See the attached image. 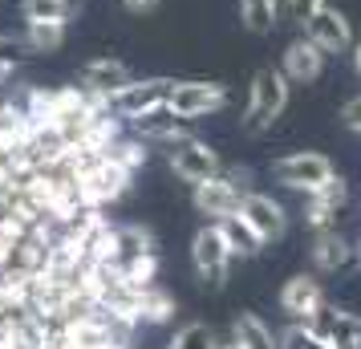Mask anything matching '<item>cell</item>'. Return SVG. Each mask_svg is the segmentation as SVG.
<instances>
[{
	"mask_svg": "<svg viewBox=\"0 0 361 349\" xmlns=\"http://www.w3.org/2000/svg\"><path fill=\"white\" fill-rule=\"evenodd\" d=\"M280 0H240V17L252 33H272L280 25Z\"/></svg>",
	"mask_w": 361,
	"mask_h": 349,
	"instance_id": "20",
	"label": "cell"
},
{
	"mask_svg": "<svg viewBox=\"0 0 361 349\" xmlns=\"http://www.w3.org/2000/svg\"><path fill=\"white\" fill-rule=\"evenodd\" d=\"M329 0H284V13L296 20V25H305V20L317 13V8H325Z\"/></svg>",
	"mask_w": 361,
	"mask_h": 349,
	"instance_id": "27",
	"label": "cell"
},
{
	"mask_svg": "<svg viewBox=\"0 0 361 349\" xmlns=\"http://www.w3.org/2000/svg\"><path fill=\"white\" fill-rule=\"evenodd\" d=\"M82 90H90V94H102V98H110L114 90H122V85L134 82V73L122 61H114V57H98V61H90V66L82 69Z\"/></svg>",
	"mask_w": 361,
	"mask_h": 349,
	"instance_id": "15",
	"label": "cell"
},
{
	"mask_svg": "<svg viewBox=\"0 0 361 349\" xmlns=\"http://www.w3.org/2000/svg\"><path fill=\"white\" fill-rule=\"evenodd\" d=\"M122 4H126L130 13H150V8H154L159 0H122Z\"/></svg>",
	"mask_w": 361,
	"mask_h": 349,
	"instance_id": "29",
	"label": "cell"
},
{
	"mask_svg": "<svg viewBox=\"0 0 361 349\" xmlns=\"http://www.w3.org/2000/svg\"><path fill=\"white\" fill-rule=\"evenodd\" d=\"M280 73H284L288 82H300V85L317 82V78L325 73V49L312 45L309 37H296L293 45L284 49V66H280Z\"/></svg>",
	"mask_w": 361,
	"mask_h": 349,
	"instance_id": "13",
	"label": "cell"
},
{
	"mask_svg": "<svg viewBox=\"0 0 361 349\" xmlns=\"http://www.w3.org/2000/svg\"><path fill=\"white\" fill-rule=\"evenodd\" d=\"M309 325L321 333L333 349H361V317L345 313V309H325V305H321V313L312 317Z\"/></svg>",
	"mask_w": 361,
	"mask_h": 349,
	"instance_id": "12",
	"label": "cell"
},
{
	"mask_svg": "<svg viewBox=\"0 0 361 349\" xmlns=\"http://www.w3.org/2000/svg\"><path fill=\"white\" fill-rule=\"evenodd\" d=\"M134 122V134L142 138V142H183V138H191V130H187V118H179L171 106H154V110H147V114L130 118Z\"/></svg>",
	"mask_w": 361,
	"mask_h": 349,
	"instance_id": "11",
	"label": "cell"
},
{
	"mask_svg": "<svg viewBox=\"0 0 361 349\" xmlns=\"http://www.w3.org/2000/svg\"><path fill=\"white\" fill-rule=\"evenodd\" d=\"M345 200H349V187H345V179L341 175H333L329 183H321L317 191H309V203H317V207H325V212H341L345 207Z\"/></svg>",
	"mask_w": 361,
	"mask_h": 349,
	"instance_id": "24",
	"label": "cell"
},
{
	"mask_svg": "<svg viewBox=\"0 0 361 349\" xmlns=\"http://www.w3.org/2000/svg\"><path fill=\"white\" fill-rule=\"evenodd\" d=\"M341 122L349 126V130L361 134V94H357V98H349V102L341 106Z\"/></svg>",
	"mask_w": 361,
	"mask_h": 349,
	"instance_id": "28",
	"label": "cell"
},
{
	"mask_svg": "<svg viewBox=\"0 0 361 349\" xmlns=\"http://www.w3.org/2000/svg\"><path fill=\"white\" fill-rule=\"evenodd\" d=\"M171 171L179 175L183 183H203V179L219 175V154L207 142H199V138H183L171 150Z\"/></svg>",
	"mask_w": 361,
	"mask_h": 349,
	"instance_id": "9",
	"label": "cell"
},
{
	"mask_svg": "<svg viewBox=\"0 0 361 349\" xmlns=\"http://www.w3.org/2000/svg\"><path fill=\"white\" fill-rule=\"evenodd\" d=\"M20 49H25V45H20L17 37H0V82H4V78H8V73L17 69Z\"/></svg>",
	"mask_w": 361,
	"mask_h": 349,
	"instance_id": "26",
	"label": "cell"
},
{
	"mask_svg": "<svg viewBox=\"0 0 361 349\" xmlns=\"http://www.w3.org/2000/svg\"><path fill=\"white\" fill-rule=\"evenodd\" d=\"M231 337H235L244 349H280V341L272 337V329H268L256 313H240V317H235Z\"/></svg>",
	"mask_w": 361,
	"mask_h": 349,
	"instance_id": "18",
	"label": "cell"
},
{
	"mask_svg": "<svg viewBox=\"0 0 361 349\" xmlns=\"http://www.w3.org/2000/svg\"><path fill=\"white\" fill-rule=\"evenodd\" d=\"M321 305H325V293H321V284L312 276H293L280 288V309L288 317H296V321H312L321 313Z\"/></svg>",
	"mask_w": 361,
	"mask_h": 349,
	"instance_id": "14",
	"label": "cell"
},
{
	"mask_svg": "<svg viewBox=\"0 0 361 349\" xmlns=\"http://www.w3.org/2000/svg\"><path fill=\"white\" fill-rule=\"evenodd\" d=\"M20 45H25V49H33V53L61 49V45H66V25H57V20H29Z\"/></svg>",
	"mask_w": 361,
	"mask_h": 349,
	"instance_id": "19",
	"label": "cell"
},
{
	"mask_svg": "<svg viewBox=\"0 0 361 349\" xmlns=\"http://www.w3.org/2000/svg\"><path fill=\"white\" fill-rule=\"evenodd\" d=\"M349 256H353V248H349V244H345V240L333 232V228L317 232V244H312V260H317V268H325V272H337V268L349 264Z\"/></svg>",
	"mask_w": 361,
	"mask_h": 349,
	"instance_id": "17",
	"label": "cell"
},
{
	"mask_svg": "<svg viewBox=\"0 0 361 349\" xmlns=\"http://www.w3.org/2000/svg\"><path fill=\"white\" fill-rule=\"evenodd\" d=\"M219 349H244V345H240V341H235V337H231V341H224V345H219Z\"/></svg>",
	"mask_w": 361,
	"mask_h": 349,
	"instance_id": "31",
	"label": "cell"
},
{
	"mask_svg": "<svg viewBox=\"0 0 361 349\" xmlns=\"http://www.w3.org/2000/svg\"><path fill=\"white\" fill-rule=\"evenodd\" d=\"M106 159H110V163H118L122 166V171H138V166L147 163V150H142V138H122V134H118L114 142H110V150H106Z\"/></svg>",
	"mask_w": 361,
	"mask_h": 349,
	"instance_id": "22",
	"label": "cell"
},
{
	"mask_svg": "<svg viewBox=\"0 0 361 349\" xmlns=\"http://www.w3.org/2000/svg\"><path fill=\"white\" fill-rule=\"evenodd\" d=\"M288 90L293 82L280 73V69L264 66L256 69V78H252V94H247V110H244V130L247 134H264L280 114H284V106H288Z\"/></svg>",
	"mask_w": 361,
	"mask_h": 349,
	"instance_id": "1",
	"label": "cell"
},
{
	"mask_svg": "<svg viewBox=\"0 0 361 349\" xmlns=\"http://www.w3.org/2000/svg\"><path fill=\"white\" fill-rule=\"evenodd\" d=\"M240 200H244V187L235 183L231 175H212V179H203V183H195V212L207 219H228L240 212Z\"/></svg>",
	"mask_w": 361,
	"mask_h": 349,
	"instance_id": "7",
	"label": "cell"
},
{
	"mask_svg": "<svg viewBox=\"0 0 361 349\" xmlns=\"http://www.w3.org/2000/svg\"><path fill=\"white\" fill-rule=\"evenodd\" d=\"M166 349H219V341H215L212 325L191 321V325H183V329L171 337V345H166Z\"/></svg>",
	"mask_w": 361,
	"mask_h": 349,
	"instance_id": "23",
	"label": "cell"
},
{
	"mask_svg": "<svg viewBox=\"0 0 361 349\" xmlns=\"http://www.w3.org/2000/svg\"><path fill=\"white\" fill-rule=\"evenodd\" d=\"M305 37H309L312 45H321L325 53H349L353 49V29H349V20H345L341 8H317L309 20H305Z\"/></svg>",
	"mask_w": 361,
	"mask_h": 349,
	"instance_id": "8",
	"label": "cell"
},
{
	"mask_svg": "<svg viewBox=\"0 0 361 349\" xmlns=\"http://www.w3.org/2000/svg\"><path fill=\"white\" fill-rule=\"evenodd\" d=\"M349 53H353V69H357V78H361V41H353V49Z\"/></svg>",
	"mask_w": 361,
	"mask_h": 349,
	"instance_id": "30",
	"label": "cell"
},
{
	"mask_svg": "<svg viewBox=\"0 0 361 349\" xmlns=\"http://www.w3.org/2000/svg\"><path fill=\"white\" fill-rule=\"evenodd\" d=\"M280 345H284V349H333L321 333L312 329L309 321H305V325H293V329L280 337Z\"/></svg>",
	"mask_w": 361,
	"mask_h": 349,
	"instance_id": "25",
	"label": "cell"
},
{
	"mask_svg": "<svg viewBox=\"0 0 361 349\" xmlns=\"http://www.w3.org/2000/svg\"><path fill=\"white\" fill-rule=\"evenodd\" d=\"M166 106L175 110L179 118H207V114H219L228 106V85L219 82H175Z\"/></svg>",
	"mask_w": 361,
	"mask_h": 349,
	"instance_id": "5",
	"label": "cell"
},
{
	"mask_svg": "<svg viewBox=\"0 0 361 349\" xmlns=\"http://www.w3.org/2000/svg\"><path fill=\"white\" fill-rule=\"evenodd\" d=\"M219 232H224V240H228V252L231 256H256V252L264 248V240L252 228H247V219L235 212V216L219 219Z\"/></svg>",
	"mask_w": 361,
	"mask_h": 349,
	"instance_id": "16",
	"label": "cell"
},
{
	"mask_svg": "<svg viewBox=\"0 0 361 349\" xmlns=\"http://www.w3.org/2000/svg\"><path fill=\"white\" fill-rule=\"evenodd\" d=\"M20 13H25V25L29 20H57V25H66L78 13V4L73 0H20Z\"/></svg>",
	"mask_w": 361,
	"mask_h": 349,
	"instance_id": "21",
	"label": "cell"
},
{
	"mask_svg": "<svg viewBox=\"0 0 361 349\" xmlns=\"http://www.w3.org/2000/svg\"><path fill=\"white\" fill-rule=\"evenodd\" d=\"M171 90H175V82H171V78L130 82V85H122V90H114V94L106 98V110H110V114H118V118H138V114H147V110H154V106H166Z\"/></svg>",
	"mask_w": 361,
	"mask_h": 349,
	"instance_id": "6",
	"label": "cell"
},
{
	"mask_svg": "<svg viewBox=\"0 0 361 349\" xmlns=\"http://www.w3.org/2000/svg\"><path fill=\"white\" fill-rule=\"evenodd\" d=\"M106 349H126V341H114V345H106Z\"/></svg>",
	"mask_w": 361,
	"mask_h": 349,
	"instance_id": "32",
	"label": "cell"
},
{
	"mask_svg": "<svg viewBox=\"0 0 361 349\" xmlns=\"http://www.w3.org/2000/svg\"><path fill=\"white\" fill-rule=\"evenodd\" d=\"M191 264H195L203 284H212V288H224L228 284L231 252H228L224 232H219V224H207V228L195 232V240H191Z\"/></svg>",
	"mask_w": 361,
	"mask_h": 349,
	"instance_id": "2",
	"label": "cell"
},
{
	"mask_svg": "<svg viewBox=\"0 0 361 349\" xmlns=\"http://www.w3.org/2000/svg\"><path fill=\"white\" fill-rule=\"evenodd\" d=\"M240 216L247 219V228L260 235L264 244H268V240H280L284 228H288L284 207H280L272 195H256V191H244V200H240Z\"/></svg>",
	"mask_w": 361,
	"mask_h": 349,
	"instance_id": "10",
	"label": "cell"
},
{
	"mask_svg": "<svg viewBox=\"0 0 361 349\" xmlns=\"http://www.w3.org/2000/svg\"><path fill=\"white\" fill-rule=\"evenodd\" d=\"M130 171H122L118 163H110L106 154L94 159V163L85 166L82 175H78V191H82V203L85 207H102V203L118 200L126 187H130Z\"/></svg>",
	"mask_w": 361,
	"mask_h": 349,
	"instance_id": "4",
	"label": "cell"
},
{
	"mask_svg": "<svg viewBox=\"0 0 361 349\" xmlns=\"http://www.w3.org/2000/svg\"><path fill=\"white\" fill-rule=\"evenodd\" d=\"M337 171L329 163L325 154H317V150H296V154H284L280 163H272V179L284 187H293V191H317L321 183H329Z\"/></svg>",
	"mask_w": 361,
	"mask_h": 349,
	"instance_id": "3",
	"label": "cell"
}]
</instances>
